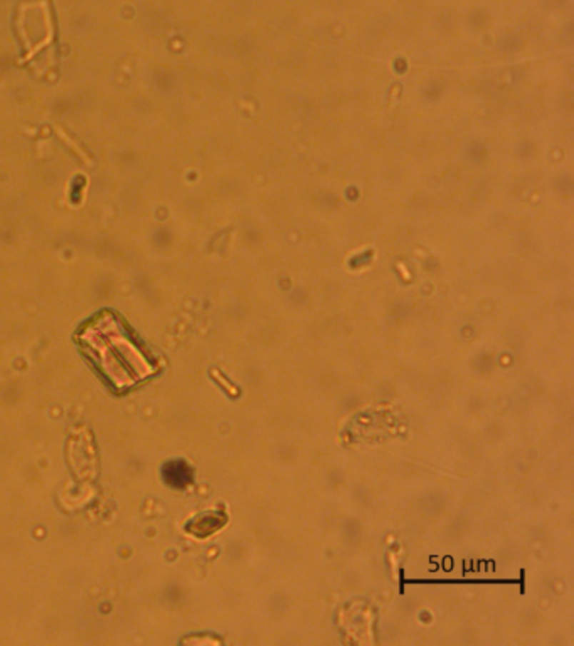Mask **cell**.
<instances>
[{
    "instance_id": "cell-1",
    "label": "cell",
    "mask_w": 574,
    "mask_h": 646,
    "mask_svg": "<svg viewBox=\"0 0 574 646\" xmlns=\"http://www.w3.org/2000/svg\"><path fill=\"white\" fill-rule=\"evenodd\" d=\"M226 517L221 515V513H206V515L197 517L196 520H192L187 527V530L191 532L192 535L196 537H208L211 534H214L216 530L221 529L224 525Z\"/></svg>"
},
{
    "instance_id": "cell-2",
    "label": "cell",
    "mask_w": 574,
    "mask_h": 646,
    "mask_svg": "<svg viewBox=\"0 0 574 646\" xmlns=\"http://www.w3.org/2000/svg\"><path fill=\"white\" fill-rule=\"evenodd\" d=\"M163 478L171 487H186L191 483V470L182 461H172L163 468Z\"/></svg>"
}]
</instances>
